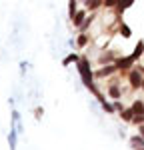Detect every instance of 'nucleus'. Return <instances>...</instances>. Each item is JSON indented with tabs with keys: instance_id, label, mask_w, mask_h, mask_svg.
<instances>
[{
	"instance_id": "1",
	"label": "nucleus",
	"mask_w": 144,
	"mask_h": 150,
	"mask_svg": "<svg viewBox=\"0 0 144 150\" xmlns=\"http://www.w3.org/2000/svg\"><path fill=\"white\" fill-rule=\"evenodd\" d=\"M76 66H78V72H80V76H82V82L86 88H90L92 92H96L98 88L94 86V72L90 70V62H88V58L80 56V60L76 62Z\"/></svg>"
},
{
	"instance_id": "2",
	"label": "nucleus",
	"mask_w": 144,
	"mask_h": 150,
	"mask_svg": "<svg viewBox=\"0 0 144 150\" xmlns=\"http://www.w3.org/2000/svg\"><path fill=\"white\" fill-rule=\"evenodd\" d=\"M142 80H144V76H142V70H140V68H132V70H128V84H130L132 90H138V88H142Z\"/></svg>"
},
{
	"instance_id": "3",
	"label": "nucleus",
	"mask_w": 144,
	"mask_h": 150,
	"mask_svg": "<svg viewBox=\"0 0 144 150\" xmlns=\"http://www.w3.org/2000/svg\"><path fill=\"white\" fill-rule=\"evenodd\" d=\"M114 72H118V66H116V62H110V64H102V68L94 72V78H106V76L114 74Z\"/></svg>"
},
{
	"instance_id": "4",
	"label": "nucleus",
	"mask_w": 144,
	"mask_h": 150,
	"mask_svg": "<svg viewBox=\"0 0 144 150\" xmlns=\"http://www.w3.org/2000/svg\"><path fill=\"white\" fill-rule=\"evenodd\" d=\"M114 62H116L118 70H122V72H128V70L134 68V62H136V60H134L132 56H118Z\"/></svg>"
},
{
	"instance_id": "5",
	"label": "nucleus",
	"mask_w": 144,
	"mask_h": 150,
	"mask_svg": "<svg viewBox=\"0 0 144 150\" xmlns=\"http://www.w3.org/2000/svg\"><path fill=\"white\" fill-rule=\"evenodd\" d=\"M108 94H110V98L112 100H120V96H122V92H120V88H118V82L114 80L112 84H110V88H108Z\"/></svg>"
},
{
	"instance_id": "6",
	"label": "nucleus",
	"mask_w": 144,
	"mask_h": 150,
	"mask_svg": "<svg viewBox=\"0 0 144 150\" xmlns=\"http://www.w3.org/2000/svg\"><path fill=\"white\" fill-rule=\"evenodd\" d=\"M134 60H140V58L144 56V40H138V44L134 46V52L130 54Z\"/></svg>"
},
{
	"instance_id": "7",
	"label": "nucleus",
	"mask_w": 144,
	"mask_h": 150,
	"mask_svg": "<svg viewBox=\"0 0 144 150\" xmlns=\"http://www.w3.org/2000/svg\"><path fill=\"white\" fill-rule=\"evenodd\" d=\"M86 16H88V14H86L84 10H78L76 14H74V18H72V24H74L76 28H80V26H82V22L86 20Z\"/></svg>"
},
{
	"instance_id": "8",
	"label": "nucleus",
	"mask_w": 144,
	"mask_h": 150,
	"mask_svg": "<svg viewBox=\"0 0 144 150\" xmlns=\"http://www.w3.org/2000/svg\"><path fill=\"white\" fill-rule=\"evenodd\" d=\"M130 144L134 150H142L144 148V136L142 134H138V136H132L130 138Z\"/></svg>"
},
{
	"instance_id": "9",
	"label": "nucleus",
	"mask_w": 144,
	"mask_h": 150,
	"mask_svg": "<svg viewBox=\"0 0 144 150\" xmlns=\"http://www.w3.org/2000/svg\"><path fill=\"white\" fill-rule=\"evenodd\" d=\"M134 2H136V0H120L118 4H116V8H114V10L118 12V14H122V12L126 10V8H130Z\"/></svg>"
},
{
	"instance_id": "10",
	"label": "nucleus",
	"mask_w": 144,
	"mask_h": 150,
	"mask_svg": "<svg viewBox=\"0 0 144 150\" xmlns=\"http://www.w3.org/2000/svg\"><path fill=\"white\" fill-rule=\"evenodd\" d=\"M84 4H86V8H90V10L94 12L100 6H104V0H84Z\"/></svg>"
},
{
	"instance_id": "11",
	"label": "nucleus",
	"mask_w": 144,
	"mask_h": 150,
	"mask_svg": "<svg viewBox=\"0 0 144 150\" xmlns=\"http://www.w3.org/2000/svg\"><path fill=\"white\" fill-rule=\"evenodd\" d=\"M120 116H122L124 122H132V118H134V110H132V106H130V108H122V110H120Z\"/></svg>"
},
{
	"instance_id": "12",
	"label": "nucleus",
	"mask_w": 144,
	"mask_h": 150,
	"mask_svg": "<svg viewBox=\"0 0 144 150\" xmlns=\"http://www.w3.org/2000/svg\"><path fill=\"white\" fill-rule=\"evenodd\" d=\"M16 138H18V130H16V128H10V134H8V144H10V150H16Z\"/></svg>"
},
{
	"instance_id": "13",
	"label": "nucleus",
	"mask_w": 144,
	"mask_h": 150,
	"mask_svg": "<svg viewBox=\"0 0 144 150\" xmlns=\"http://www.w3.org/2000/svg\"><path fill=\"white\" fill-rule=\"evenodd\" d=\"M88 42H90L88 34H86V32H80V34H78V38H76V46H78V48H84Z\"/></svg>"
},
{
	"instance_id": "14",
	"label": "nucleus",
	"mask_w": 144,
	"mask_h": 150,
	"mask_svg": "<svg viewBox=\"0 0 144 150\" xmlns=\"http://www.w3.org/2000/svg\"><path fill=\"white\" fill-rule=\"evenodd\" d=\"M132 110H134V114H144V100H134Z\"/></svg>"
},
{
	"instance_id": "15",
	"label": "nucleus",
	"mask_w": 144,
	"mask_h": 150,
	"mask_svg": "<svg viewBox=\"0 0 144 150\" xmlns=\"http://www.w3.org/2000/svg\"><path fill=\"white\" fill-rule=\"evenodd\" d=\"M118 32H120L122 36H124V38H130V36H132V30L128 28V24H124V22H122V24L118 26Z\"/></svg>"
},
{
	"instance_id": "16",
	"label": "nucleus",
	"mask_w": 144,
	"mask_h": 150,
	"mask_svg": "<svg viewBox=\"0 0 144 150\" xmlns=\"http://www.w3.org/2000/svg\"><path fill=\"white\" fill-rule=\"evenodd\" d=\"M94 14H90V16H86V20H84L82 22V26H80V28H78V30H80V32H86V28H88V26H90V24L94 22Z\"/></svg>"
},
{
	"instance_id": "17",
	"label": "nucleus",
	"mask_w": 144,
	"mask_h": 150,
	"mask_svg": "<svg viewBox=\"0 0 144 150\" xmlns=\"http://www.w3.org/2000/svg\"><path fill=\"white\" fill-rule=\"evenodd\" d=\"M78 60H80V56H76V54H68V56H66L64 60H62V64H64V66H68V64H72V62L76 64Z\"/></svg>"
},
{
	"instance_id": "18",
	"label": "nucleus",
	"mask_w": 144,
	"mask_h": 150,
	"mask_svg": "<svg viewBox=\"0 0 144 150\" xmlns=\"http://www.w3.org/2000/svg\"><path fill=\"white\" fill-rule=\"evenodd\" d=\"M112 60H116V58H114V54H112V52H108V54H104V56H100V60H98V62H100V64H110Z\"/></svg>"
},
{
	"instance_id": "19",
	"label": "nucleus",
	"mask_w": 144,
	"mask_h": 150,
	"mask_svg": "<svg viewBox=\"0 0 144 150\" xmlns=\"http://www.w3.org/2000/svg\"><path fill=\"white\" fill-rule=\"evenodd\" d=\"M76 0H70V2H68V16H70V20L72 18H74V14H76Z\"/></svg>"
},
{
	"instance_id": "20",
	"label": "nucleus",
	"mask_w": 144,
	"mask_h": 150,
	"mask_svg": "<svg viewBox=\"0 0 144 150\" xmlns=\"http://www.w3.org/2000/svg\"><path fill=\"white\" fill-rule=\"evenodd\" d=\"M100 104H102V108H104V110H106L108 114H112V112H116V108H114V104H108L106 100H104V98H102V100H100Z\"/></svg>"
},
{
	"instance_id": "21",
	"label": "nucleus",
	"mask_w": 144,
	"mask_h": 150,
	"mask_svg": "<svg viewBox=\"0 0 144 150\" xmlns=\"http://www.w3.org/2000/svg\"><path fill=\"white\" fill-rule=\"evenodd\" d=\"M142 122H144V114H134L132 124H136V126H138V124H142Z\"/></svg>"
},
{
	"instance_id": "22",
	"label": "nucleus",
	"mask_w": 144,
	"mask_h": 150,
	"mask_svg": "<svg viewBox=\"0 0 144 150\" xmlns=\"http://www.w3.org/2000/svg\"><path fill=\"white\" fill-rule=\"evenodd\" d=\"M118 2L120 0H104V6H106V8H116Z\"/></svg>"
},
{
	"instance_id": "23",
	"label": "nucleus",
	"mask_w": 144,
	"mask_h": 150,
	"mask_svg": "<svg viewBox=\"0 0 144 150\" xmlns=\"http://www.w3.org/2000/svg\"><path fill=\"white\" fill-rule=\"evenodd\" d=\"M114 108H116V110H118V112H120V110H122V108H124V106H122V104H120L118 100H114Z\"/></svg>"
},
{
	"instance_id": "24",
	"label": "nucleus",
	"mask_w": 144,
	"mask_h": 150,
	"mask_svg": "<svg viewBox=\"0 0 144 150\" xmlns=\"http://www.w3.org/2000/svg\"><path fill=\"white\" fill-rule=\"evenodd\" d=\"M138 134H142V136H144V124H138Z\"/></svg>"
},
{
	"instance_id": "25",
	"label": "nucleus",
	"mask_w": 144,
	"mask_h": 150,
	"mask_svg": "<svg viewBox=\"0 0 144 150\" xmlns=\"http://www.w3.org/2000/svg\"><path fill=\"white\" fill-rule=\"evenodd\" d=\"M142 90H144V80H142Z\"/></svg>"
},
{
	"instance_id": "26",
	"label": "nucleus",
	"mask_w": 144,
	"mask_h": 150,
	"mask_svg": "<svg viewBox=\"0 0 144 150\" xmlns=\"http://www.w3.org/2000/svg\"><path fill=\"white\" fill-rule=\"evenodd\" d=\"M142 150H144V148H142Z\"/></svg>"
}]
</instances>
